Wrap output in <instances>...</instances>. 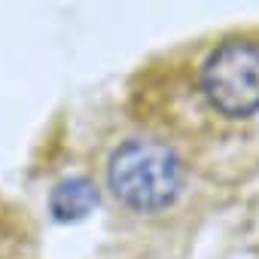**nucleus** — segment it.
<instances>
[{
    "instance_id": "f257e3e1",
    "label": "nucleus",
    "mask_w": 259,
    "mask_h": 259,
    "mask_svg": "<svg viewBox=\"0 0 259 259\" xmlns=\"http://www.w3.org/2000/svg\"><path fill=\"white\" fill-rule=\"evenodd\" d=\"M110 192L135 213L168 210L183 189V162L165 141L132 138L107 165Z\"/></svg>"
},
{
    "instance_id": "f03ea898",
    "label": "nucleus",
    "mask_w": 259,
    "mask_h": 259,
    "mask_svg": "<svg viewBox=\"0 0 259 259\" xmlns=\"http://www.w3.org/2000/svg\"><path fill=\"white\" fill-rule=\"evenodd\" d=\"M198 95L229 122L259 116V37L235 34L220 40L198 64Z\"/></svg>"
},
{
    "instance_id": "7ed1b4c3",
    "label": "nucleus",
    "mask_w": 259,
    "mask_h": 259,
    "mask_svg": "<svg viewBox=\"0 0 259 259\" xmlns=\"http://www.w3.org/2000/svg\"><path fill=\"white\" fill-rule=\"evenodd\" d=\"M98 204V186L89 177H70L58 183L49 195V210L58 223H76Z\"/></svg>"
}]
</instances>
